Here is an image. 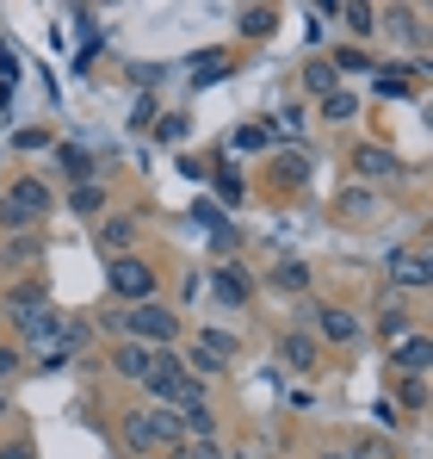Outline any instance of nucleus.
Here are the masks:
<instances>
[{
	"mask_svg": "<svg viewBox=\"0 0 433 459\" xmlns=\"http://www.w3.org/2000/svg\"><path fill=\"white\" fill-rule=\"evenodd\" d=\"M112 373H118V379H143L149 373V348L143 342H118V348H112Z\"/></svg>",
	"mask_w": 433,
	"mask_h": 459,
	"instance_id": "nucleus-11",
	"label": "nucleus"
},
{
	"mask_svg": "<svg viewBox=\"0 0 433 459\" xmlns=\"http://www.w3.org/2000/svg\"><path fill=\"white\" fill-rule=\"evenodd\" d=\"M216 299H223V305H248V299H254V280H248L242 267H216Z\"/></svg>",
	"mask_w": 433,
	"mask_h": 459,
	"instance_id": "nucleus-13",
	"label": "nucleus"
},
{
	"mask_svg": "<svg viewBox=\"0 0 433 459\" xmlns=\"http://www.w3.org/2000/svg\"><path fill=\"white\" fill-rule=\"evenodd\" d=\"M192 348H205L211 360H229V354H235V335H223V329H192Z\"/></svg>",
	"mask_w": 433,
	"mask_h": 459,
	"instance_id": "nucleus-20",
	"label": "nucleus"
},
{
	"mask_svg": "<svg viewBox=\"0 0 433 459\" xmlns=\"http://www.w3.org/2000/svg\"><path fill=\"white\" fill-rule=\"evenodd\" d=\"M229 150H267V131H260V125H242V131L229 137Z\"/></svg>",
	"mask_w": 433,
	"mask_h": 459,
	"instance_id": "nucleus-29",
	"label": "nucleus"
},
{
	"mask_svg": "<svg viewBox=\"0 0 433 459\" xmlns=\"http://www.w3.org/2000/svg\"><path fill=\"white\" fill-rule=\"evenodd\" d=\"M13 373H19V348H0V385L13 379Z\"/></svg>",
	"mask_w": 433,
	"mask_h": 459,
	"instance_id": "nucleus-33",
	"label": "nucleus"
},
{
	"mask_svg": "<svg viewBox=\"0 0 433 459\" xmlns=\"http://www.w3.org/2000/svg\"><path fill=\"white\" fill-rule=\"evenodd\" d=\"M38 310H44V280H25L19 292H6V316H13L19 329H25V323H31Z\"/></svg>",
	"mask_w": 433,
	"mask_h": 459,
	"instance_id": "nucleus-9",
	"label": "nucleus"
},
{
	"mask_svg": "<svg viewBox=\"0 0 433 459\" xmlns=\"http://www.w3.org/2000/svg\"><path fill=\"white\" fill-rule=\"evenodd\" d=\"M186 125H192L186 112H167V118L155 125V137H167V143H180V137H186Z\"/></svg>",
	"mask_w": 433,
	"mask_h": 459,
	"instance_id": "nucleus-28",
	"label": "nucleus"
},
{
	"mask_svg": "<svg viewBox=\"0 0 433 459\" xmlns=\"http://www.w3.org/2000/svg\"><path fill=\"white\" fill-rule=\"evenodd\" d=\"M316 329H322V342H341V348L360 342V316H353L347 305H322L316 310Z\"/></svg>",
	"mask_w": 433,
	"mask_h": 459,
	"instance_id": "nucleus-5",
	"label": "nucleus"
},
{
	"mask_svg": "<svg viewBox=\"0 0 433 459\" xmlns=\"http://www.w3.org/2000/svg\"><path fill=\"white\" fill-rule=\"evenodd\" d=\"M322 118H328V125H353V118H360V93H347V87L322 93Z\"/></svg>",
	"mask_w": 433,
	"mask_h": 459,
	"instance_id": "nucleus-15",
	"label": "nucleus"
},
{
	"mask_svg": "<svg viewBox=\"0 0 433 459\" xmlns=\"http://www.w3.org/2000/svg\"><path fill=\"white\" fill-rule=\"evenodd\" d=\"M223 69H229L223 50H199V56H192V81H223Z\"/></svg>",
	"mask_w": 433,
	"mask_h": 459,
	"instance_id": "nucleus-23",
	"label": "nucleus"
},
{
	"mask_svg": "<svg viewBox=\"0 0 433 459\" xmlns=\"http://www.w3.org/2000/svg\"><path fill=\"white\" fill-rule=\"evenodd\" d=\"M433 280V267H428V248L421 242H409V248H390V286H428Z\"/></svg>",
	"mask_w": 433,
	"mask_h": 459,
	"instance_id": "nucleus-4",
	"label": "nucleus"
},
{
	"mask_svg": "<svg viewBox=\"0 0 433 459\" xmlns=\"http://www.w3.org/2000/svg\"><path fill=\"white\" fill-rule=\"evenodd\" d=\"M328 63H335V75H341V69H353V75H360V69H371V56H365V50H335Z\"/></svg>",
	"mask_w": 433,
	"mask_h": 459,
	"instance_id": "nucleus-30",
	"label": "nucleus"
},
{
	"mask_svg": "<svg viewBox=\"0 0 433 459\" xmlns=\"http://www.w3.org/2000/svg\"><path fill=\"white\" fill-rule=\"evenodd\" d=\"M279 180H285V186H303V180H310V161H303V155H279Z\"/></svg>",
	"mask_w": 433,
	"mask_h": 459,
	"instance_id": "nucleus-26",
	"label": "nucleus"
},
{
	"mask_svg": "<svg viewBox=\"0 0 433 459\" xmlns=\"http://www.w3.org/2000/svg\"><path fill=\"white\" fill-rule=\"evenodd\" d=\"M93 242H99V248H106L112 261H118V255H131V242H137V218H131V212H118V218H106V224L93 230Z\"/></svg>",
	"mask_w": 433,
	"mask_h": 459,
	"instance_id": "nucleus-6",
	"label": "nucleus"
},
{
	"mask_svg": "<svg viewBox=\"0 0 433 459\" xmlns=\"http://www.w3.org/2000/svg\"><path fill=\"white\" fill-rule=\"evenodd\" d=\"M106 286H112V299H124V305H155V267L137 261V255H118L112 273H106Z\"/></svg>",
	"mask_w": 433,
	"mask_h": 459,
	"instance_id": "nucleus-3",
	"label": "nucleus"
},
{
	"mask_svg": "<svg viewBox=\"0 0 433 459\" xmlns=\"http://www.w3.org/2000/svg\"><path fill=\"white\" fill-rule=\"evenodd\" d=\"M0 459H38V454H31V441H13V447H0Z\"/></svg>",
	"mask_w": 433,
	"mask_h": 459,
	"instance_id": "nucleus-35",
	"label": "nucleus"
},
{
	"mask_svg": "<svg viewBox=\"0 0 433 459\" xmlns=\"http://www.w3.org/2000/svg\"><path fill=\"white\" fill-rule=\"evenodd\" d=\"M353 174H360V180H396L403 161L390 150H378V143H365V150H353Z\"/></svg>",
	"mask_w": 433,
	"mask_h": 459,
	"instance_id": "nucleus-7",
	"label": "nucleus"
},
{
	"mask_svg": "<svg viewBox=\"0 0 433 459\" xmlns=\"http://www.w3.org/2000/svg\"><path fill=\"white\" fill-rule=\"evenodd\" d=\"M50 218V186L44 180H13L6 193H0V230H13V236H25V230H44Z\"/></svg>",
	"mask_w": 433,
	"mask_h": 459,
	"instance_id": "nucleus-2",
	"label": "nucleus"
},
{
	"mask_svg": "<svg viewBox=\"0 0 433 459\" xmlns=\"http://www.w3.org/2000/svg\"><path fill=\"white\" fill-rule=\"evenodd\" d=\"M63 168H69L74 180H87V155H81V150H63Z\"/></svg>",
	"mask_w": 433,
	"mask_h": 459,
	"instance_id": "nucleus-32",
	"label": "nucleus"
},
{
	"mask_svg": "<svg viewBox=\"0 0 433 459\" xmlns=\"http://www.w3.org/2000/svg\"><path fill=\"white\" fill-rule=\"evenodd\" d=\"M69 212L74 218H99V212H106V186H99V180H74Z\"/></svg>",
	"mask_w": 433,
	"mask_h": 459,
	"instance_id": "nucleus-14",
	"label": "nucleus"
},
{
	"mask_svg": "<svg viewBox=\"0 0 433 459\" xmlns=\"http://www.w3.org/2000/svg\"><path fill=\"white\" fill-rule=\"evenodd\" d=\"M371 87H378V100H403V93H409V81L396 75V69H384V75L371 81Z\"/></svg>",
	"mask_w": 433,
	"mask_h": 459,
	"instance_id": "nucleus-27",
	"label": "nucleus"
},
{
	"mask_svg": "<svg viewBox=\"0 0 433 459\" xmlns=\"http://www.w3.org/2000/svg\"><path fill=\"white\" fill-rule=\"evenodd\" d=\"M273 286H279V292H310V267H303V261H279V267H273Z\"/></svg>",
	"mask_w": 433,
	"mask_h": 459,
	"instance_id": "nucleus-19",
	"label": "nucleus"
},
{
	"mask_svg": "<svg viewBox=\"0 0 433 459\" xmlns=\"http://www.w3.org/2000/svg\"><path fill=\"white\" fill-rule=\"evenodd\" d=\"M322 459H353V454H322Z\"/></svg>",
	"mask_w": 433,
	"mask_h": 459,
	"instance_id": "nucleus-36",
	"label": "nucleus"
},
{
	"mask_svg": "<svg viewBox=\"0 0 433 459\" xmlns=\"http://www.w3.org/2000/svg\"><path fill=\"white\" fill-rule=\"evenodd\" d=\"M124 441H131L137 454H155V447H161L155 429H149V410H131V416H124Z\"/></svg>",
	"mask_w": 433,
	"mask_h": 459,
	"instance_id": "nucleus-18",
	"label": "nucleus"
},
{
	"mask_svg": "<svg viewBox=\"0 0 433 459\" xmlns=\"http://www.w3.org/2000/svg\"><path fill=\"white\" fill-rule=\"evenodd\" d=\"M341 212H347V218H371V212H378V199H371L365 186H347V193H341Z\"/></svg>",
	"mask_w": 433,
	"mask_h": 459,
	"instance_id": "nucleus-25",
	"label": "nucleus"
},
{
	"mask_svg": "<svg viewBox=\"0 0 433 459\" xmlns=\"http://www.w3.org/2000/svg\"><path fill=\"white\" fill-rule=\"evenodd\" d=\"M390 367H403V373L428 379V335H403V342L390 348Z\"/></svg>",
	"mask_w": 433,
	"mask_h": 459,
	"instance_id": "nucleus-10",
	"label": "nucleus"
},
{
	"mask_svg": "<svg viewBox=\"0 0 433 459\" xmlns=\"http://www.w3.org/2000/svg\"><path fill=\"white\" fill-rule=\"evenodd\" d=\"M186 459H223V454H216V441H186Z\"/></svg>",
	"mask_w": 433,
	"mask_h": 459,
	"instance_id": "nucleus-34",
	"label": "nucleus"
},
{
	"mask_svg": "<svg viewBox=\"0 0 433 459\" xmlns=\"http://www.w3.org/2000/svg\"><path fill=\"white\" fill-rule=\"evenodd\" d=\"M378 335H384V342H403V335H409V316L390 305V299L378 305Z\"/></svg>",
	"mask_w": 433,
	"mask_h": 459,
	"instance_id": "nucleus-22",
	"label": "nucleus"
},
{
	"mask_svg": "<svg viewBox=\"0 0 433 459\" xmlns=\"http://www.w3.org/2000/svg\"><path fill=\"white\" fill-rule=\"evenodd\" d=\"M396 397H403V403H415V410H421V403H428V379H415V373H409V379L396 385Z\"/></svg>",
	"mask_w": 433,
	"mask_h": 459,
	"instance_id": "nucleus-31",
	"label": "nucleus"
},
{
	"mask_svg": "<svg viewBox=\"0 0 433 459\" xmlns=\"http://www.w3.org/2000/svg\"><path fill=\"white\" fill-rule=\"evenodd\" d=\"M279 360H285L291 373H310V367H316V335L285 329V335H279Z\"/></svg>",
	"mask_w": 433,
	"mask_h": 459,
	"instance_id": "nucleus-8",
	"label": "nucleus"
},
{
	"mask_svg": "<svg viewBox=\"0 0 433 459\" xmlns=\"http://www.w3.org/2000/svg\"><path fill=\"white\" fill-rule=\"evenodd\" d=\"M273 25H279L273 6H248V13H242V38H273Z\"/></svg>",
	"mask_w": 433,
	"mask_h": 459,
	"instance_id": "nucleus-21",
	"label": "nucleus"
},
{
	"mask_svg": "<svg viewBox=\"0 0 433 459\" xmlns=\"http://www.w3.org/2000/svg\"><path fill=\"white\" fill-rule=\"evenodd\" d=\"M303 87H310V93H335V87H341L335 63H328V56H310V63H303Z\"/></svg>",
	"mask_w": 433,
	"mask_h": 459,
	"instance_id": "nucleus-17",
	"label": "nucleus"
},
{
	"mask_svg": "<svg viewBox=\"0 0 433 459\" xmlns=\"http://www.w3.org/2000/svg\"><path fill=\"white\" fill-rule=\"evenodd\" d=\"M149 429H155V441H161V447L186 441V416H180V410H149Z\"/></svg>",
	"mask_w": 433,
	"mask_h": 459,
	"instance_id": "nucleus-16",
	"label": "nucleus"
},
{
	"mask_svg": "<svg viewBox=\"0 0 433 459\" xmlns=\"http://www.w3.org/2000/svg\"><path fill=\"white\" fill-rule=\"evenodd\" d=\"M0 261H6V267H31V261H44V236H38V230L13 236V242L0 248Z\"/></svg>",
	"mask_w": 433,
	"mask_h": 459,
	"instance_id": "nucleus-12",
	"label": "nucleus"
},
{
	"mask_svg": "<svg viewBox=\"0 0 433 459\" xmlns=\"http://www.w3.org/2000/svg\"><path fill=\"white\" fill-rule=\"evenodd\" d=\"M341 19H347V31H353V38H371V31H378V25H371V6H360V0H347V6H341Z\"/></svg>",
	"mask_w": 433,
	"mask_h": 459,
	"instance_id": "nucleus-24",
	"label": "nucleus"
},
{
	"mask_svg": "<svg viewBox=\"0 0 433 459\" xmlns=\"http://www.w3.org/2000/svg\"><path fill=\"white\" fill-rule=\"evenodd\" d=\"M99 323H106V329H118V335H131V342H143V348H174V342H180V316H174L167 305L106 310Z\"/></svg>",
	"mask_w": 433,
	"mask_h": 459,
	"instance_id": "nucleus-1",
	"label": "nucleus"
},
{
	"mask_svg": "<svg viewBox=\"0 0 433 459\" xmlns=\"http://www.w3.org/2000/svg\"><path fill=\"white\" fill-rule=\"evenodd\" d=\"M0 416H6V397H0Z\"/></svg>",
	"mask_w": 433,
	"mask_h": 459,
	"instance_id": "nucleus-37",
	"label": "nucleus"
}]
</instances>
